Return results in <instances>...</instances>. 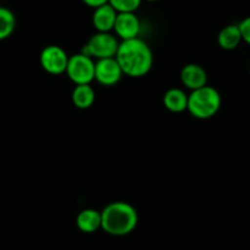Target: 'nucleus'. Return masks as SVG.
I'll list each match as a JSON object with an SVG mask.
<instances>
[{
	"label": "nucleus",
	"mask_w": 250,
	"mask_h": 250,
	"mask_svg": "<svg viewBox=\"0 0 250 250\" xmlns=\"http://www.w3.org/2000/svg\"><path fill=\"white\" fill-rule=\"evenodd\" d=\"M123 74L130 78H143L147 75L153 65L152 50L145 41L139 37L122 41L115 54Z\"/></svg>",
	"instance_id": "obj_1"
},
{
	"label": "nucleus",
	"mask_w": 250,
	"mask_h": 250,
	"mask_svg": "<svg viewBox=\"0 0 250 250\" xmlns=\"http://www.w3.org/2000/svg\"><path fill=\"white\" fill-rule=\"evenodd\" d=\"M102 229L115 237H122L133 232L139 222L136 208L125 201L110 203L101 211Z\"/></svg>",
	"instance_id": "obj_2"
},
{
	"label": "nucleus",
	"mask_w": 250,
	"mask_h": 250,
	"mask_svg": "<svg viewBox=\"0 0 250 250\" xmlns=\"http://www.w3.org/2000/svg\"><path fill=\"white\" fill-rule=\"evenodd\" d=\"M221 95L212 86H204L188 96V110L198 119H210L220 110Z\"/></svg>",
	"instance_id": "obj_3"
},
{
	"label": "nucleus",
	"mask_w": 250,
	"mask_h": 250,
	"mask_svg": "<svg viewBox=\"0 0 250 250\" xmlns=\"http://www.w3.org/2000/svg\"><path fill=\"white\" fill-rule=\"evenodd\" d=\"M119 48V42L115 36L109 32H97L90 37L85 45L81 49V53L92 59H105V58H114Z\"/></svg>",
	"instance_id": "obj_4"
},
{
	"label": "nucleus",
	"mask_w": 250,
	"mask_h": 250,
	"mask_svg": "<svg viewBox=\"0 0 250 250\" xmlns=\"http://www.w3.org/2000/svg\"><path fill=\"white\" fill-rule=\"evenodd\" d=\"M95 65L92 58L78 53L69 58L65 73L75 85H87L95 80Z\"/></svg>",
	"instance_id": "obj_5"
},
{
	"label": "nucleus",
	"mask_w": 250,
	"mask_h": 250,
	"mask_svg": "<svg viewBox=\"0 0 250 250\" xmlns=\"http://www.w3.org/2000/svg\"><path fill=\"white\" fill-rule=\"evenodd\" d=\"M69 55L59 45H48L41 52L40 62L43 70L50 75H62L66 71Z\"/></svg>",
	"instance_id": "obj_6"
},
{
	"label": "nucleus",
	"mask_w": 250,
	"mask_h": 250,
	"mask_svg": "<svg viewBox=\"0 0 250 250\" xmlns=\"http://www.w3.org/2000/svg\"><path fill=\"white\" fill-rule=\"evenodd\" d=\"M123 74L119 62L114 58H105L96 62L95 80L100 85L114 86L120 81Z\"/></svg>",
	"instance_id": "obj_7"
},
{
	"label": "nucleus",
	"mask_w": 250,
	"mask_h": 250,
	"mask_svg": "<svg viewBox=\"0 0 250 250\" xmlns=\"http://www.w3.org/2000/svg\"><path fill=\"white\" fill-rule=\"evenodd\" d=\"M140 21L135 13H119L113 30L122 41L133 40L140 33Z\"/></svg>",
	"instance_id": "obj_8"
},
{
	"label": "nucleus",
	"mask_w": 250,
	"mask_h": 250,
	"mask_svg": "<svg viewBox=\"0 0 250 250\" xmlns=\"http://www.w3.org/2000/svg\"><path fill=\"white\" fill-rule=\"evenodd\" d=\"M180 81L189 90H198L208 85V74L198 64H188L180 71Z\"/></svg>",
	"instance_id": "obj_9"
},
{
	"label": "nucleus",
	"mask_w": 250,
	"mask_h": 250,
	"mask_svg": "<svg viewBox=\"0 0 250 250\" xmlns=\"http://www.w3.org/2000/svg\"><path fill=\"white\" fill-rule=\"evenodd\" d=\"M117 16L118 13L110 4L98 6L95 9L92 15L93 27L97 30V32H110L114 28Z\"/></svg>",
	"instance_id": "obj_10"
},
{
	"label": "nucleus",
	"mask_w": 250,
	"mask_h": 250,
	"mask_svg": "<svg viewBox=\"0 0 250 250\" xmlns=\"http://www.w3.org/2000/svg\"><path fill=\"white\" fill-rule=\"evenodd\" d=\"M76 226L83 233H93L102 228V215L95 208H85L76 217Z\"/></svg>",
	"instance_id": "obj_11"
},
{
	"label": "nucleus",
	"mask_w": 250,
	"mask_h": 250,
	"mask_svg": "<svg viewBox=\"0 0 250 250\" xmlns=\"http://www.w3.org/2000/svg\"><path fill=\"white\" fill-rule=\"evenodd\" d=\"M163 104L169 112L182 113L188 109V95L180 88H169L163 96Z\"/></svg>",
	"instance_id": "obj_12"
},
{
	"label": "nucleus",
	"mask_w": 250,
	"mask_h": 250,
	"mask_svg": "<svg viewBox=\"0 0 250 250\" xmlns=\"http://www.w3.org/2000/svg\"><path fill=\"white\" fill-rule=\"evenodd\" d=\"M242 41V33L238 25L225 26L217 36L218 45L225 50L235 49Z\"/></svg>",
	"instance_id": "obj_13"
},
{
	"label": "nucleus",
	"mask_w": 250,
	"mask_h": 250,
	"mask_svg": "<svg viewBox=\"0 0 250 250\" xmlns=\"http://www.w3.org/2000/svg\"><path fill=\"white\" fill-rule=\"evenodd\" d=\"M96 93L90 83L87 85H76L71 93V101L79 109H87L95 103Z\"/></svg>",
	"instance_id": "obj_14"
},
{
	"label": "nucleus",
	"mask_w": 250,
	"mask_h": 250,
	"mask_svg": "<svg viewBox=\"0 0 250 250\" xmlns=\"http://www.w3.org/2000/svg\"><path fill=\"white\" fill-rule=\"evenodd\" d=\"M16 27V18L8 8L0 6V41L10 37Z\"/></svg>",
	"instance_id": "obj_15"
},
{
	"label": "nucleus",
	"mask_w": 250,
	"mask_h": 250,
	"mask_svg": "<svg viewBox=\"0 0 250 250\" xmlns=\"http://www.w3.org/2000/svg\"><path fill=\"white\" fill-rule=\"evenodd\" d=\"M143 0H108V4L119 13H135L141 5Z\"/></svg>",
	"instance_id": "obj_16"
},
{
	"label": "nucleus",
	"mask_w": 250,
	"mask_h": 250,
	"mask_svg": "<svg viewBox=\"0 0 250 250\" xmlns=\"http://www.w3.org/2000/svg\"><path fill=\"white\" fill-rule=\"evenodd\" d=\"M238 26H239L240 33H242V40L250 45V16L245 18Z\"/></svg>",
	"instance_id": "obj_17"
},
{
	"label": "nucleus",
	"mask_w": 250,
	"mask_h": 250,
	"mask_svg": "<svg viewBox=\"0 0 250 250\" xmlns=\"http://www.w3.org/2000/svg\"><path fill=\"white\" fill-rule=\"evenodd\" d=\"M83 1L86 4V5L93 9L104 5V4H108V0H83Z\"/></svg>",
	"instance_id": "obj_18"
},
{
	"label": "nucleus",
	"mask_w": 250,
	"mask_h": 250,
	"mask_svg": "<svg viewBox=\"0 0 250 250\" xmlns=\"http://www.w3.org/2000/svg\"><path fill=\"white\" fill-rule=\"evenodd\" d=\"M145 1H150V3H155V1H158V0H145Z\"/></svg>",
	"instance_id": "obj_19"
}]
</instances>
